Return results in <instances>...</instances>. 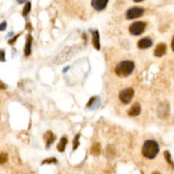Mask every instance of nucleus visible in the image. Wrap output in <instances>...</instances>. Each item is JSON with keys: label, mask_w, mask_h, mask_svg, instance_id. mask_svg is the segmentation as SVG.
Segmentation results:
<instances>
[{"label": "nucleus", "mask_w": 174, "mask_h": 174, "mask_svg": "<svg viewBox=\"0 0 174 174\" xmlns=\"http://www.w3.org/2000/svg\"><path fill=\"white\" fill-rule=\"evenodd\" d=\"M7 160H8V155L6 153H2L0 155V163L3 164L4 162H7Z\"/></svg>", "instance_id": "20"}, {"label": "nucleus", "mask_w": 174, "mask_h": 174, "mask_svg": "<svg viewBox=\"0 0 174 174\" xmlns=\"http://www.w3.org/2000/svg\"><path fill=\"white\" fill-rule=\"evenodd\" d=\"M164 155H165V158H166V162H168L174 168V163L172 162V159H171V155H170V153L168 152V151H165V153H164Z\"/></svg>", "instance_id": "17"}, {"label": "nucleus", "mask_w": 174, "mask_h": 174, "mask_svg": "<svg viewBox=\"0 0 174 174\" xmlns=\"http://www.w3.org/2000/svg\"><path fill=\"white\" fill-rule=\"evenodd\" d=\"M6 22L5 21H3V22H2L1 24H0V31H3L4 29H5V27H6Z\"/></svg>", "instance_id": "23"}, {"label": "nucleus", "mask_w": 174, "mask_h": 174, "mask_svg": "<svg viewBox=\"0 0 174 174\" xmlns=\"http://www.w3.org/2000/svg\"><path fill=\"white\" fill-rule=\"evenodd\" d=\"M158 116L162 118L166 117L168 113H169V105L166 103H162L159 106H158Z\"/></svg>", "instance_id": "9"}, {"label": "nucleus", "mask_w": 174, "mask_h": 174, "mask_svg": "<svg viewBox=\"0 0 174 174\" xmlns=\"http://www.w3.org/2000/svg\"><path fill=\"white\" fill-rule=\"evenodd\" d=\"M134 95V90L132 87H127L122 90L119 94V99L123 104H129Z\"/></svg>", "instance_id": "4"}, {"label": "nucleus", "mask_w": 174, "mask_h": 174, "mask_svg": "<svg viewBox=\"0 0 174 174\" xmlns=\"http://www.w3.org/2000/svg\"><path fill=\"white\" fill-rule=\"evenodd\" d=\"M95 100H96V98H95V97H93V98H92V99L90 100V101H89V102L87 103V108H88V107H90V106H91V105H93V103H94V102Z\"/></svg>", "instance_id": "22"}, {"label": "nucleus", "mask_w": 174, "mask_h": 174, "mask_svg": "<svg viewBox=\"0 0 174 174\" xmlns=\"http://www.w3.org/2000/svg\"><path fill=\"white\" fill-rule=\"evenodd\" d=\"M30 10H31V3H26L25 7H24L22 14H23L24 16H26V15L28 14V13L30 12Z\"/></svg>", "instance_id": "18"}, {"label": "nucleus", "mask_w": 174, "mask_h": 174, "mask_svg": "<svg viewBox=\"0 0 174 174\" xmlns=\"http://www.w3.org/2000/svg\"><path fill=\"white\" fill-rule=\"evenodd\" d=\"M152 44H153V42L149 37H144V38H141L138 41V47L140 50H145V49H148L149 47H151Z\"/></svg>", "instance_id": "8"}, {"label": "nucleus", "mask_w": 174, "mask_h": 174, "mask_svg": "<svg viewBox=\"0 0 174 174\" xmlns=\"http://www.w3.org/2000/svg\"><path fill=\"white\" fill-rule=\"evenodd\" d=\"M43 138L46 142V147L49 148L50 145L54 143V141L55 140V136L54 135V133L50 131H48L45 133L44 136H43Z\"/></svg>", "instance_id": "12"}, {"label": "nucleus", "mask_w": 174, "mask_h": 174, "mask_svg": "<svg viewBox=\"0 0 174 174\" xmlns=\"http://www.w3.org/2000/svg\"><path fill=\"white\" fill-rule=\"evenodd\" d=\"M159 144L155 140H146L142 148V154L148 159H154L159 153Z\"/></svg>", "instance_id": "2"}, {"label": "nucleus", "mask_w": 174, "mask_h": 174, "mask_svg": "<svg viewBox=\"0 0 174 174\" xmlns=\"http://www.w3.org/2000/svg\"><path fill=\"white\" fill-rule=\"evenodd\" d=\"M166 43H161L155 47V51H154V54L156 57H162L166 54Z\"/></svg>", "instance_id": "10"}, {"label": "nucleus", "mask_w": 174, "mask_h": 174, "mask_svg": "<svg viewBox=\"0 0 174 174\" xmlns=\"http://www.w3.org/2000/svg\"><path fill=\"white\" fill-rule=\"evenodd\" d=\"M146 26V23L144 21H136L129 26V32L134 36H138L143 33Z\"/></svg>", "instance_id": "5"}, {"label": "nucleus", "mask_w": 174, "mask_h": 174, "mask_svg": "<svg viewBox=\"0 0 174 174\" xmlns=\"http://www.w3.org/2000/svg\"><path fill=\"white\" fill-rule=\"evenodd\" d=\"M135 3H140V2H142V1H144V0H133Z\"/></svg>", "instance_id": "26"}, {"label": "nucleus", "mask_w": 174, "mask_h": 174, "mask_svg": "<svg viewBox=\"0 0 174 174\" xmlns=\"http://www.w3.org/2000/svg\"><path fill=\"white\" fill-rule=\"evenodd\" d=\"M32 37L29 34L26 36V42H25V54L26 56L30 55L31 54V49H32Z\"/></svg>", "instance_id": "14"}, {"label": "nucleus", "mask_w": 174, "mask_h": 174, "mask_svg": "<svg viewBox=\"0 0 174 174\" xmlns=\"http://www.w3.org/2000/svg\"><path fill=\"white\" fill-rule=\"evenodd\" d=\"M134 63L131 61H124L116 65L115 68V72L118 76L126 77L132 74L134 70Z\"/></svg>", "instance_id": "3"}, {"label": "nucleus", "mask_w": 174, "mask_h": 174, "mask_svg": "<svg viewBox=\"0 0 174 174\" xmlns=\"http://www.w3.org/2000/svg\"><path fill=\"white\" fill-rule=\"evenodd\" d=\"M141 112V106L138 103H135L134 105H132L130 110L127 111V114L131 116H138Z\"/></svg>", "instance_id": "11"}, {"label": "nucleus", "mask_w": 174, "mask_h": 174, "mask_svg": "<svg viewBox=\"0 0 174 174\" xmlns=\"http://www.w3.org/2000/svg\"><path fill=\"white\" fill-rule=\"evenodd\" d=\"M172 50H173V51H174V37L173 38V41H172Z\"/></svg>", "instance_id": "25"}, {"label": "nucleus", "mask_w": 174, "mask_h": 174, "mask_svg": "<svg viewBox=\"0 0 174 174\" xmlns=\"http://www.w3.org/2000/svg\"><path fill=\"white\" fill-rule=\"evenodd\" d=\"M107 3L108 0H92V6L97 11L103 10L106 7Z\"/></svg>", "instance_id": "7"}, {"label": "nucleus", "mask_w": 174, "mask_h": 174, "mask_svg": "<svg viewBox=\"0 0 174 174\" xmlns=\"http://www.w3.org/2000/svg\"><path fill=\"white\" fill-rule=\"evenodd\" d=\"M91 153L94 155H100V144L99 143H96L94 144L92 148H91Z\"/></svg>", "instance_id": "16"}, {"label": "nucleus", "mask_w": 174, "mask_h": 174, "mask_svg": "<svg viewBox=\"0 0 174 174\" xmlns=\"http://www.w3.org/2000/svg\"><path fill=\"white\" fill-rule=\"evenodd\" d=\"M55 162H56V160L54 158H51V159H49V160L43 161V164H45V163H55Z\"/></svg>", "instance_id": "21"}, {"label": "nucleus", "mask_w": 174, "mask_h": 174, "mask_svg": "<svg viewBox=\"0 0 174 174\" xmlns=\"http://www.w3.org/2000/svg\"><path fill=\"white\" fill-rule=\"evenodd\" d=\"M79 138H80V134H77L76 137L74 138V140H73V150L77 149V147L79 146Z\"/></svg>", "instance_id": "19"}, {"label": "nucleus", "mask_w": 174, "mask_h": 174, "mask_svg": "<svg viewBox=\"0 0 174 174\" xmlns=\"http://www.w3.org/2000/svg\"><path fill=\"white\" fill-rule=\"evenodd\" d=\"M1 55H2V57H1V61H4V52H3V50H1Z\"/></svg>", "instance_id": "24"}, {"label": "nucleus", "mask_w": 174, "mask_h": 174, "mask_svg": "<svg viewBox=\"0 0 174 174\" xmlns=\"http://www.w3.org/2000/svg\"><path fill=\"white\" fill-rule=\"evenodd\" d=\"M152 174H161L160 173H158V172H154Z\"/></svg>", "instance_id": "27"}, {"label": "nucleus", "mask_w": 174, "mask_h": 174, "mask_svg": "<svg viewBox=\"0 0 174 174\" xmlns=\"http://www.w3.org/2000/svg\"><path fill=\"white\" fill-rule=\"evenodd\" d=\"M92 35H93V45L96 50L100 49V34L98 31H92Z\"/></svg>", "instance_id": "13"}, {"label": "nucleus", "mask_w": 174, "mask_h": 174, "mask_svg": "<svg viewBox=\"0 0 174 174\" xmlns=\"http://www.w3.org/2000/svg\"><path fill=\"white\" fill-rule=\"evenodd\" d=\"M66 144H67V138L65 137L61 138L60 142H59V144H58V145H57V149L60 152H63L65 149Z\"/></svg>", "instance_id": "15"}, {"label": "nucleus", "mask_w": 174, "mask_h": 174, "mask_svg": "<svg viewBox=\"0 0 174 174\" xmlns=\"http://www.w3.org/2000/svg\"><path fill=\"white\" fill-rule=\"evenodd\" d=\"M144 13V10L140 7H133L129 9L126 13V17L128 20H133L136 19L140 16H142Z\"/></svg>", "instance_id": "6"}, {"label": "nucleus", "mask_w": 174, "mask_h": 174, "mask_svg": "<svg viewBox=\"0 0 174 174\" xmlns=\"http://www.w3.org/2000/svg\"><path fill=\"white\" fill-rule=\"evenodd\" d=\"M80 50H81L80 45L67 46L53 59V63L55 65H61L66 62L67 61H70L74 55H76Z\"/></svg>", "instance_id": "1"}]
</instances>
